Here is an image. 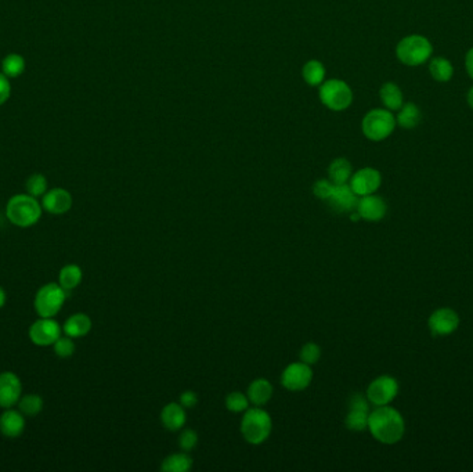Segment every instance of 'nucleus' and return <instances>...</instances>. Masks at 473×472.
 <instances>
[{"label":"nucleus","instance_id":"nucleus-23","mask_svg":"<svg viewBox=\"0 0 473 472\" xmlns=\"http://www.w3.org/2000/svg\"><path fill=\"white\" fill-rule=\"evenodd\" d=\"M193 467V459L187 453H176L166 457L161 470L165 472H187Z\"/></svg>","mask_w":473,"mask_h":472},{"label":"nucleus","instance_id":"nucleus-4","mask_svg":"<svg viewBox=\"0 0 473 472\" xmlns=\"http://www.w3.org/2000/svg\"><path fill=\"white\" fill-rule=\"evenodd\" d=\"M67 299V291L56 283L40 287L35 296V310L40 318H55Z\"/></svg>","mask_w":473,"mask_h":472},{"label":"nucleus","instance_id":"nucleus-38","mask_svg":"<svg viewBox=\"0 0 473 472\" xmlns=\"http://www.w3.org/2000/svg\"><path fill=\"white\" fill-rule=\"evenodd\" d=\"M198 403V396L195 392L193 390H187V392H183L180 395V405L184 408V409H193L195 408Z\"/></svg>","mask_w":473,"mask_h":472},{"label":"nucleus","instance_id":"nucleus-14","mask_svg":"<svg viewBox=\"0 0 473 472\" xmlns=\"http://www.w3.org/2000/svg\"><path fill=\"white\" fill-rule=\"evenodd\" d=\"M357 203L358 196L352 190L351 184H334V190L328 198V204L334 210L339 213L353 212L357 208Z\"/></svg>","mask_w":473,"mask_h":472},{"label":"nucleus","instance_id":"nucleus-3","mask_svg":"<svg viewBox=\"0 0 473 472\" xmlns=\"http://www.w3.org/2000/svg\"><path fill=\"white\" fill-rule=\"evenodd\" d=\"M273 429L270 414L259 406L248 408L241 421V432L244 439L251 444L266 442Z\"/></svg>","mask_w":473,"mask_h":472},{"label":"nucleus","instance_id":"nucleus-27","mask_svg":"<svg viewBox=\"0 0 473 472\" xmlns=\"http://www.w3.org/2000/svg\"><path fill=\"white\" fill-rule=\"evenodd\" d=\"M368 417L370 410L365 409H349V413L346 415V427L351 431L355 432H363L368 428Z\"/></svg>","mask_w":473,"mask_h":472},{"label":"nucleus","instance_id":"nucleus-11","mask_svg":"<svg viewBox=\"0 0 473 472\" xmlns=\"http://www.w3.org/2000/svg\"><path fill=\"white\" fill-rule=\"evenodd\" d=\"M23 393V384L17 374L11 371L0 373V408L11 409L18 405Z\"/></svg>","mask_w":473,"mask_h":472},{"label":"nucleus","instance_id":"nucleus-40","mask_svg":"<svg viewBox=\"0 0 473 472\" xmlns=\"http://www.w3.org/2000/svg\"><path fill=\"white\" fill-rule=\"evenodd\" d=\"M6 300H7V296H6V293H4V290L0 287V309L4 306V303H6Z\"/></svg>","mask_w":473,"mask_h":472},{"label":"nucleus","instance_id":"nucleus-2","mask_svg":"<svg viewBox=\"0 0 473 472\" xmlns=\"http://www.w3.org/2000/svg\"><path fill=\"white\" fill-rule=\"evenodd\" d=\"M42 208V204L30 194H16L7 203L6 215L14 226L30 227L39 222Z\"/></svg>","mask_w":473,"mask_h":472},{"label":"nucleus","instance_id":"nucleus-1","mask_svg":"<svg viewBox=\"0 0 473 472\" xmlns=\"http://www.w3.org/2000/svg\"><path fill=\"white\" fill-rule=\"evenodd\" d=\"M367 429L378 442L394 444L403 439L406 422L400 412L389 405L377 406V409L370 413Z\"/></svg>","mask_w":473,"mask_h":472},{"label":"nucleus","instance_id":"nucleus-31","mask_svg":"<svg viewBox=\"0 0 473 472\" xmlns=\"http://www.w3.org/2000/svg\"><path fill=\"white\" fill-rule=\"evenodd\" d=\"M27 191L32 197H43L47 191V180L40 174H35L27 180Z\"/></svg>","mask_w":473,"mask_h":472},{"label":"nucleus","instance_id":"nucleus-28","mask_svg":"<svg viewBox=\"0 0 473 472\" xmlns=\"http://www.w3.org/2000/svg\"><path fill=\"white\" fill-rule=\"evenodd\" d=\"M419 120H421V111L413 103L404 104L397 116V123L406 129H413L419 123Z\"/></svg>","mask_w":473,"mask_h":472},{"label":"nucleus","instance_id":"nucleus-6","mask_svg":"<svg viewBox=\"0 0 473 472\" xmlns=\"http://www.w3.org/2000/svg\"><path fill=\"white\" fill-rule=\"evenodd\" d=\"M396 126V118L386 110H372L363 119V132L365 137L381 142L392 135Z\"/></svg>","mask_w":473,"mask_h":472},{"label":"nucleus","instance_id":"nucleus-13","mask_svg":"<svg viewBox=\"0 0 473 472\" xmlns=\"http://www.w3.org/2000/svg\"><path fill=\"white\" fill-rule=\"evenodd\" d=\"M381 183V174L374 168H363L351 177V187L358 197L374 194Z\"/></svg>","mask_w":473,"mask_h":472},{"label":"nucleus","instance_id":"nucleus-5","mask_svg":"<svg viewBox=\"0 0 473 472\" xmlns=\"http://www.w3.org/2000/svg\"><path fill=\"white\" fill-rule=\"evenodd\" d=\"M431 42L419 35H411L404 38L397 46V57L406 65H419L428 61L432 56Z\"/></svg>","mask_w":473,"mask_h":472},{"label":"nucleus","instance_id":"nucleus-7","mask_svg":"<svg viewBox=\"0 0 473 472\" xmlns=\"http://www.w3.org/2000/svg\"><path fill=\"white\" fill-rule=\"evenodd\" d=\"M320 99L328 108L334 111H342L352 104L353 93L345 82L339 79H331L323 84L320 89Z\"/></svg>","mask_w":473,"mask_h":472},{"label":"nucleus","instance_id":"nucleus-41","mask_svg":"<svg viewBox=\"0 0 473 472\" xmlns=\"http://www.w3.org/2000/svg\"><path fill=\"white\" fill-rule=\"evenodd\" d=\"M468 103H469V106L473 108V86L469 90V93H468Z\"/></svg>","mask_w":473,"mask_h":472},{"label":"nucleus","instance_id":"nucleus-21","mask_svg":"<svg viewBox=\"0 0 473 472\" xmlns=\"http://www.w3.org/2000/svg\"><path fill=\"white\" fill-rule=\"evenodd\" d=\"M328 174H329V180L334 184H345L351 180V177L353 175V169L348 159L338 158L332 161V164L329 165Z\"/></svg>","mask_w":473,"mask_h":472},{"label":"nucleus","instance_id":"nucleus-19","mask_svg":"<svg viewBox=\"0 0 473 472\" xmlns=\"http://www.w3.org/2000/svg\"><path fill=\"white\" fill-rule=\"evenodd\" d=\"M90 330H91V320L85 313H76L69 316L62 327L64 334L71 338L85 337L86 334H89Z\"/></svg>","mask_w":473,"mask_h":472},{"label":"nucleus","instance_id":"nucleus-15","mask_svg":"<svg viewBox=\"0 0 473 472\" xmlns=\"http://www.w3.org/2000/svg\"><path fill=\"white\" fill-rule=\"evenodd\" d=\"M355 210L360 215V218L367 222H380L384 219L387 212V206L384 198L370 194L358 198Z\"/></svg>","mask_w":473,"mask_h":472},{"label":"nucleus","instance_id":"nucleus-16","mask_svg":"<svg viewBox=\"0 0 473 472\" xmlns=\"http://www.w3.org/2000/svg\"><path fill=\"white\" fill-rule=\"evenodd\" d=\"M42 207L53 215H62L72 207V196L65 189H53L46 191L42 200Z\"/></svg>","mask_w":473,"mask_h":472},{"label":"nucleus","instance_id":"nucleus-20","mask_svg":"<svg viewBox=\"0 0 473 472\" xmlns=\"http://www.w3.org/2000/svg\"><path fill=\"white\" fill-rule=\"evenodd\" d=\"M246 396L252 405L265 406L273 396V386L265 378H258L249 385Z\"/></svg>","mask_w":473,"mask_h":472},{"label":"nucleus","instance_id":"nucleus-18","mask_svg":"<svg viewBox=\"0 0 473 472\" xmlns=\"http://www.w3.org/2000/svg\"><path fill=\"white\" fill-rule=\"evenodd\" d=\"M161 420L164 427L168 431H178L184 427L187 415H186V410L180 403H169L162 409L161 413Z\"/></svg>","mask_w":473,"mask_h":472},{"label":"nucleus","instance_id":"nucleus-30","mask_svg":"<svg viewBox=\"0 0 473 472\" xmlns=\"http://www.w3.org/2000/svg\"><path fill=\"white\" fill-rule=\"evenodd\" d=\"M18 410L27 417H35L43 410V399L39 395H25L18 402Z\"/></svg>","mask_w":473,"mask_h":472},{"label":"nucleus","instance_id":"nucleus-25","mask_svg":"<svg viewBox=\"0 0 473 472\" xmlns=\"http://www.w3.org/2000/svg\"><path fill=\"white\" fill-rule=\"evenodd\" d=\"M381 99L384 106L389 110H400L403 106V94L401 90L399 89L397 85L394 84H384V86L381 88Z\"/></svg>","mask_w":473,"mask_h":472},{"label":"nucleus","instance_id":"nucleus-26","mask_svg":"<svg viewBox=\"0 0 473 472\" xmlns=\"http://www.w3.org/2000/svg\"><path fill=\"white\" fill-rule=\"evenodd\" d=\"M303 78L312 86L321 85L324 82V78H326V68H324V65L320 61H316V60L309 61L303 67Z\"/></svg>","mask_w":473,"mask_h":472},{"label":"nucleus","instance_id":"nucleus-12","mask_svg":"<svg viewBox=\"0 0 473 472\" xmlns=\"http://www.w3.org/2000/svg\"><path fill=\"white\" fill-rule=\"evenodd\" d=\"M428 325L433 335L445 337V335L452 334L458 328L460 316L457 315L455 310L450 308H442V309L435 310L431 315L428 320Z\"/></svg>","mask_w":473,"mask_h":472},{"label":"nucleus","instance_id":"nucleus-29","mask_svg":"<svg viewBox=\"0 0 473 472\" xmlns=\"http://www.w3.org/2000/svg\"><path fill=\"white\" fill-rule=\"evenodd\" d=\"M429 71H431L432 77L439 82L450 81L452 74H454L451 62L448 60L443 59V57H436V59L432 60Z\"/></svg>","mask_w":473,"mask_h":472},{"label":"nucleus","instance_id":"nucleus-35","mask_svg":"<svg viewBox=\"0 0 473 472\" xmlns=\"http://www.w3.org/2000/svg\"><path fill=\"white\" fill-rule=\"evenodd\" d=\"M198 443V435L193 429H184L178 438V446L184 451H191Z\"/></svg>","mask_w":473,"mask_h":472},{"label":"nucleus","instance_id":"nucleus-22","mask_svg":"<svg viewBox=\"0 0 473 472\" xmlns=\"http://www.w3.org/2000/svg\"><path fill=\"white\" fill-rule=\"evenodd\" d=\"M82 277H84V274H82V269L79 266H64L59 270V284L65 291H71L81 284Z\"/></svg>","mask_w":473,"mask_h":472},{"label":"nucleus","instance_id":"nucleus-17","mask_svg":"<svg viewBox=\"0 0 473 472\" xmlns=\"http://www.w3.org/2000/svg\"><path fill=\"white\" fill-rule=\"evenodd\" d=\"M25 429V418L20 410L6 409V412L0 415V432L10 439L18 438L23 435Z\"/></svg>","mask_w":473,"mask_h":472},{"label":"nucleus","instance_id":"nucleus-33","mask_svg":"<svg viewBox=\"0 0 473 472\" xmlns=\"http://www.w3.org/2000/svg\"><path fill=\"white\" fill-rule=\"evenodd\" d=\"M53 349H55V354H57L59 357H62V359H67V357H71L72 354H75V342H74V338L68 337V335H61L59 339L53 344Z\"/></svg>","mask_w":473,"mask_h":472},{"label":"nucleus","instance_id":"nucleus-39","mask_svg":"<svg viewBox=\"0 0 473 472\" xmlns=\"http://www.w3.org/2000/svg\"><path fill=\"white\" fill-rule=\"evenodd\" d=\"M465 65H467V71L469 74V77L473 79V49H471L467 55V59H465Z\"/></svg>","mask_w":473,"mask_h":472},{"label":"nucleus","instance_id":"nucleus-8","mask_svg":"<svg viewBox=\"0 0 473 472\" xmlns=\"http://www.w3.org/2000/svg\"><path fill=\"white\" fill-rule=\"evenodd\" d=\"M399 395V383L390 376L375 378L367 389V398L374 406L390 405Z\"/></svg>","mask_w":473,"mask_h":472},{"label":"nucleus","instance_id":"nucleus-36","mask_svg":"<svg viewBox=\"0 0 473 472\" xmlns=\"http://www.w3.org/2000/svg\"><path fill=\"white\" fill-rule=\"evenodd\" d=\"M334 190V183L331 180H319L314 183L313 186V191L314 194L320 198V200H324V201H328V198L331 197V193Z\"/></svg>","mask_w":473,"mask_h":472},{"label":"nucleus","instance_id":"nucleus-34","mask_svg":"<svg viewBox=\"0 0 473 472\" xmlns=\"http://www.w3.org/2000/svg\"><path fill=\"white\" fill-rule=\"evenodd\" d=\"M299 357H300V361H303V363H306L309 366L316 364L320 360V357H321V349H320V347L317 344L309 342V344H306L302 348Z\"/></svg>","mask_w":473,"mask_h":472},{"label":"nucleus","instance_id":"nucleus-9","mask_svg":"<svg viewBox=\"0 0 473 472\" xmlns=\"http://www.w3.org/2000/svg\"><path fill=\"white\" fill-rule=\"evenodd\" d=\"M62 328L53 318H40L28 330L30 339L38 347H50L61 337Z\"/></svg>","mask_w":473,"mask_h":472},{"label":"nucleus","instance_id":"nucleus-24","mask_svg":"<svg viewBox=\"0 0 473 472\" xmlns=\"http://www.w3.org/2000/svg\"><path fill=\"white\" fill-rule=\"evenodd\" d=\"M25 71V60L20 55H8L1 62V72L8 78H18Z\"/></svg>","mask_w":473,"mask_h":472},{"label":"nucleus","instance_id":"nucleus-37","mask_svg":"<svg viewBox=\"0 0 473 472\" xmlns=\"http://www.w3.org/2000/svg\"><path fill=\"white\" fill-rule=\"evenodd\" d=\"M10 94H11L10 81L3 72H0V106H3L10 99Z\"/></svg>","mask_w":473,"mask_h":472},{"label":"nucleus","instance_id":"nucleus-10","mask_svg":"<svg viewBox=\"0 0 473 472\" xmlns=\"http://www.w3.org/2000/svg\"><path fill=\"white\" fill-rule=\"evenodd\" d=\"M313 371L312 367L303 361L291 363L281 376V384L291 392H299L312 384Z\"/></svg>","mask_w":473,"mask_h":472},{"label":"nucleus","instance_id":"nucleus-32","mask_svg":"<svg viewBox=\"0 0 473 472\" xmlns=\"http://www.w3.org/2000/svg\"><path fill=\"white\" fill-rule=\"evenodd\" d=\"M226 408L233 413H242L249 408V399L241 392H232L226 398Z\"/></svg>","mask_w":473,"mask_h":472}]
</instances>
